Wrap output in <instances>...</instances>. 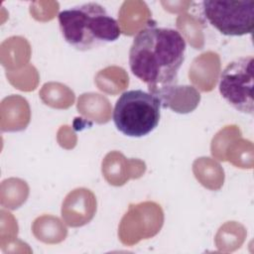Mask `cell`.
Segmentation results:
<instances>
[{"label": "cell", "mask_w": 254, "mask_h": 254, "mask_svg": "<svg viewBox=\"0 0 254 254\" xmlns=\"http://www.w3.org/2000/svg\"><path fill=\"white\" fill-rule=\"evenodd\" d=\"M187 44L181 33L172 28L148 27L134 38L129 50L132 73L145 82L149 92L177 84L185 61Z\"/></svg>", "instance_id": "6da1fadb"}, {"label": "cell", "mask_w": 254, "mask_h": 254, "mask_svg": "<svg viewBox=\"0 0 254 254\" xmlns=\"http://www.w3.org/2000/svg\"><path fill=\"white\" fill-rule=\"evenodd\" d=\"M58 20L64 41L80 52L113 43L121 35L118 22L96 2H87L63 10Z\"/></svg>", "instance_id": "7a4b0ae2"}, {"label": "cell", "mask_w": 254, "mask_h": 254, "mask_svg": "<svg viewBox=\"0 0 254 254\" xmlns=\"http://www.w3.org/2000/svg\"><path fill=\"white\" fill-rule=\"evenodd\" d=\"M161 107V100L157 95L142 89L127 90L118 97L114 105V125L125 136L144 137L157 128Z\"/></svg>", "instance_id": "3957f363"}, {"label": "cell", "mask_w": 254, "mask_h": 254, "mask_svg": "<svg viewBox=\"0 0 254 254\" xmlns=\"http://www.w3.org/2000/svg\"><path fill=\"white\" fill-rule=\"evenodd\" d=\"M201 11L207 23L224 36L241 37L254 29L253 0H205Z\"/></svg>", "instance_id": "277c9868"}, {"label": "cell", "mask_w": 254, "mask_h": 254, "mask_svg": "<svg viewBox=\"0 0 254 254\" xmlns=\"http://www.w3.org/2000/svg\"><path fill=\"white\" fill-rule=\"evenodd\" d=\"M254 59L240 57L230 62L220 73L218 89L222 98L237 111L253 115Z\"/></svg>", "instance_id": "5b68a950"}, {"label": "cell", "mask_w": 254, "mask_h": 254, "mask_svg": "<svg viewBox=\"0 0 254 254\" xmlns=\"http://www.w3.org/2000/svg\"><path fill=\"white\" fill-rule=\"evenodd\" d=\"M187 88L188 85L173 84L160 88L154 94L161 100L162 107L171 108L179 113H189L197 107L200 101V94L193 86H190L189 91L181 96Z\"/></svg>", "instance_id": "8992f818"}]
</instances>
